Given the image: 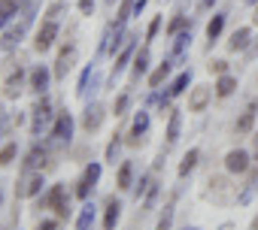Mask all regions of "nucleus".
<instances>
[{
    "label": "nucleus",
    "mask_w": 258,
    "mask_h": 230,
    "mask_svg": "<svg viewBox=\"0 0 258 230\" xmlns=\"http://www.w3.org/2000/svg\"><path fill=\"white\" fill-rule=\"evenodd\" d=\"M0 206H4V188H0Z\"/></svg>",
    "instance_id": "nucleus-52"
},
{
    "label": "nucleus",
    "mask_w": 258,
    "mask_h": 230,
    "mask_svg": "<svg viewBox=\"0 0 258 230\" xmlns=\"http://www.w3.org/2000/svg\"><path fill=\"white\" fill-rule=\"evenodd\" d=\"M146 4H149V0H134V16H140L146 10Z\"/></svg>",
    "instance_id": "nucleus-45"
},
{
    "label": "nucleus",
    "mask_w": 258,
    "mask_h": 230,
    "mask_svg": "<svg viewBox=\"0 0 258 230\" xmlns=\"http://www.w3.org/2000/svg\"><path fill=\"white\" fill-rule=\"evenodd\" d=\"M149 134V112L146 109H140L137 115H134V122H131V131L124 134V146H131V149H137L140 143H143V137Z\"/></svg>",
    "instance_id": "nucleus-8"
},
{
    "label": "nucleus",
    "mask_w": 258,
    "mask_h": 230,
    "mask_svg": "<svg viewBox=\"0 0 258 230\" xmlns=\"http://www.w3.org/2000/svg\"><path fill=\"white\" fill-rule=\"evenodd\" d=\"M79 13L82 16H91L94 13V0H79Z\"/></svg>",
    "instance_id": "nucleus-44"
},
{
    "label": "nucleus",
    "mask_w": 258,
    "mask_h": 230,
    "mask_svg": "<svg viewBox=\"0 0 258 230\" xmlns=\"http://www.w3.org/2000/svg\"><path fill=\"white\" fill-rule=\"evenodd\" d=\"M149 188H152V176H149V173H143V176H140V182H134V197H137V200H140V197H146V191H149Z\"/></svg>",
    "instance_id": "nucleus-39"
},
{
    "label": "nucleus",
    "mask_w": 258,
    "mask_h": 230,
    "mask_svg": "<svg viewBox=\"0 0 258 230\" xmlns=\"http://www.w3.org/2000/svg\"><path fill=\"white\" fill-rule=\"evenodd\" d=\"M58 34H61V28H58V22H52V19H46L40 28H37V34H34V49L40 52V55H46L52 46H55V40H58Z\"/></svg>",
    "instance_id": "nucleus-6"
},
{
    "label": "nucleus",
    "mask_w": 258,
    "mask_h": 230,
    "mask_svg": "<svg viewBox=\"0 0 258 230\" xmlns=\"http://www.w3.org/2000/svg\"><path fill=\"white\" fill-rule=\"evenodd\" d=\"M49 158V152L43 146H34L28 155H25V164H22V173H34V170H43V161Z\"/></svg>",
    "instance_id": "nucleus-19"
},
{
    "label": "nucleus",
    "mask_w": 258,
    "mask_h": 230,
    "mask_svg": "<svg viewBox=\"0 0 258 230\" xmlns=\"http://www.w3.org/2000/svg\"><path fill=\"white\" fill-rule=\"evenodd\" d=\"M255 158H258V134H255Z\"/></svg>",
    "instance_id": "nucleus-50"
},
{
    "label": "nucleus",
    "mask_w": 258,
    "mask_h": 230,
    "mask_svg": "<svg viewBox=\"0 0 258 230\" xmlns=\"http://www.w3.org/2000/svg\"><path fill=\"white\" fill-rule=\"evenodd\" d=\"M97 88H100V73L94 70V73H91V79H88V85L82 88V94H79V97H82V100H88V97H91V94H94Z\"/></svg>",
    "instance_id": "nucleus-40"
},
{
    "label": "nucleus",
    "mask_w": 258,
    "mask_h": 230,
    "mask_svg": "<svg viewBox=\"0 0 258 230\" xmlns=\"http://www.w3.org/2000/svg\"><path fill=\"white\" fill-rule=\"evenodd\" d=\"M106 4H109V7H112V4H115V0H106Z\"/></svg>",
    "instance_id": "nucleus-54"
},
{
    "label": "nucleus",
    "mask_w": 258,
    "mask_h": 230,
    "mask_svg": "<svg viewBox=\"0 0 258 230\" xmlns=\"http://www.w3.org/2000/svg\"><path fill=\"white\" fill-rule=\"evenodd\" d=\"M124 134H112V140H109V146H106V152H103V161H109V164H115L118 161V149H121V140Z\"/></svg>",
    "instance_id": "nucleus-33"
},
{
    "label": "nucleus",
    "mask_w": 258,
    "mask_h": 230,
    "mask_svg": "<svg viewBox=\"0 0 258 230\" xmlns=\"http://www.w3.org/2000/svg\"><path fill=\"white\" fill-rule=\"evenodd\" d=\"M179 134H182V112L179 109H170V115H167V146H176L179 143Z\"/></svg>",
    "instance_id": "nucleus-20"
},
{
    "label": "nucleus",
    "mask_w": 258,
    "mask_h": 230,
    "mask_svg": "<svg viewBox=\"0 0 258 230\" xmlns=\"http://www.w3.org/2000/svg\"><path fill=\"white\" fill-rule=\"evenodd\" d=\"M176 197H179V191H173V194H170V200H167V206H164V212H161V218H158L155 230H173V212H176Z\"/></svg>",
    "instance_id": "nucleus-26"
},
{
    "label": "nucleus",
    "mask_w": 258,
    "mask_h": 230,
    "mask_svg": "<svg viewBox=\"0 0 258 230\" xmlns=\"http://www.w3.org/2000/svg\"><path fill=\"white\" fill-rule=\"evenodd\" d=\"M185 28H188V19H185V16H173L170 25H167V37H176V34H182Z\"/></svg>",
    "instance_id": "nucleus-38"
},
{
    "label": "nucleus",
    "mask_w": 258,
    "mask_h": 230,
    "mask_svg": "<svg viewBox=\"0 0 258 230\" xmlns=\"http://www.w3.org/2000/svg\"><path fill=\"white\" fill-rule=\"evenodd\" d=\"M22 91H25V70L19 67V70H13V73L7 76V82H4V97H7V100H19Z\"/></svg>",
    "instance_id": "nucleus-16"
},
{
    "label": "nucleus",
    "mask_w": 258,
    "mask_h": 230,
    "mask_svg": "<svg viewBox=\"0 0 258 230\" xmlns=\"http://www.w3.org/2000/svg\"><path fill=\"white\" fill-rule=\"evenodd\" d=\"M216 7V0H201V10H213Z\"/></svg>",
    "instance_id": "nucleus-47"
},
{
    "label": "nucleus",
    "mask_w": 258,
    "mask_h": 230,
    "mask_svg": "<svg viewBox=\"0 0 258 230\" xmlns=\"http://www.w3.org/2000/svg\"><path fill=\"white\" fill-rule=\"evenodd\" d=\"M173 40H176V43H173V61H176V58H182L185 49L191 46V31H182V34H176Z\"/></svg>",
    "instance_id": "nucleus-32"
},
{
    "label": "nucleus",
    "mask_w": 258,
    "mask_h": 230,
    "mask_svg": "<svg viewBox=\"0 0 258 230\" xmlns=\"http://www.w3.org/2000/svg\"><path fill=\"white\" fill-rule=\"evenodd\" d=\"M207 185H210V188H207V197H210L213 203H228V200H231V182H228V179L210 176Z\"/></svg>",
    "instance_id": "nucleus-14"
},
{
    "label": "nucleus",
    "mask_w": 258,
    "mask_h": 230,
    "mask_svg": "<svg viewBox=\"0 0 258 230\" xmlns=\"http://www.w3.org/2000/svg\"><path fill=\"white\" fill-rule=\"evenodd\" d=\"M170 73H173V61H164V64H158V67L152 70V76H149V88H161V85L170 79Z\"/></svg>",
    "instance_id": "nucleus-27"
},
{
    "label": "nucleus",
    "mask_w": 258,
    "mask_h": 230,
    "mask_svg": "<svg viewBox=\"0 0 258 230\" xmlns=\"http://www.w3.org/2000/svg\"><path fill=\"white\" fill-rule=\"evenodd\" d=\"M49 134H52L55 143H70V137H73V115H70L67 109L55 115V125H52Z\"/></svg>",
    "instance_id": "nucleus-9"
},
{
    "label": "nucleus",
    "mask_w": 258,
    "mask_h": 230,
    "mask_svg": "<svg viewBox=\"0 0 258 230\" xmlns=\"http://www.w3.org/2000/svg\"><path fill=\"white\" fill-rule=\"evenodd\" d=\"M252 19H255V25H258V4H255V16H252Z\"/></svg>",
    "instance_id": "nucleus-49"
},
{
    "label": "nucleus",
    "mask_w": 258,
    "mask_h": 230,
    "mask_svg": "<svg viewBox=\"0 0 258 230\" xmlns=\"http://www.w3.org/2000/svg\"><path fill=\"white\" fill-rule=\"evenodd\" d=\"M16 155H19V146L16 143H7L4 149H0V167H10L16 161Z\"/></svg>",
    "instance_id": "nucleus-37"
},
{
    "label": "nucleus",
    "mask_w": 258,
    "mask_h": 230,
    "mask_svg": "<svg viewBox=\"0 0 258 230\" xmlns=\"http://www.w3.org/2000/svg\"><path fill=\"white\" fill-rule=\"evenodd\" d=\"M213 100V88L210 85H198L191 88V97H188V112H204Z\"/></svg>",
    "instance_id": "nucleus-17"
},
{
    "label": "nucleus",
    "mask_w": 258,
    "mask_h": 230,
    "mask_svg": "<svg viewBox=\"0 0 258 230\" xmlns=\"http://www.w3.org/2000/svg\"><path fill=\"white\" fill-rule=\"evenodd\" d=\"M182 230H198V227H182Z\"/></svg>",
    "instance_id": "nucleus-53"
},
{
    "label": "nucleus",
    "mask_w": 258,
    "mask_h": 230,
    "mask_svg": "<svg viewBox=\"0 0 258 230\" xmlns=\"http://www.w3.org/2000/svg\"><path fill=\"white\" fill-rule=\"evenodd\" d=\"M73 64H76V46L67 43V46L58 52V61H55V67H52L55 79H67V73L73 70Z\"/></svg>",
    "instance_id": "nucleus-11"
},
{
    "label": "nucleus",
    "mask_w": 258,
    "mask_h": 230,
    "mask_svg": "<svg viewBox=\"0 0 258 230\" xmlns=\"http://www.w3.org/2000/svg\"><path fill=\"white\" fill-rule=\"evenodd\" d=\"M255 191H258V167H249V173H246V182H243V188L237 191V206H249L252 203V197H255Z\"/></svg>",
    "instance_id": "nucleus-15"
},
{
    "label": "nucleus",
    "mask_w": 258,
    "mask_h": 230,
    "mask_svg": "<svg viewBox=\"0 0 258 230\" xmlns=\"http://www.w3.org/2000/svg\"><path fill=\"white\" fill-rule=\"evenodd\" d=\"M127 106H131V94L124 91V94L115 97V103H112V115H115V119H121V115L127 112Z\"/></svg>",
    "instance_id": "nucleus-35"
},
{
    "label": "nucleus",
    "mask_w": 258,
    "mask_h": 230,
    "mask_svg": "<svg viewBox=\"0 0 258 230\" xmlns=\"http://www.w3.org/2000/svg\"><path fill=\"white\" fill-rule=\"evenodd\" d=\"M158 194H161V185H155V182H152V188H149V191H146V197H143V212H152V209H155Z\"/></svg>",
    "instance_id": "nucleus-36"
},
{
    "label": "nucleus",
    "mask_w": 258,
    "mask_h": 230,
    "mask_svg": "<svg viewBox=\"0 0 258 230\" xmlns=\"http://www.w3.org/2000/svg\"><path fill=\"white\" fill-rule=\"evenodd\" d=\"M219 230H237V224H231V221H225V224H219Z\"/></svg>",
    "instance_id": "nucleus-48"
},
{
    "label": "nucleus",
    "mask_w": 258,
    "mask_h": 230,
    "mask_svg": "<svg viewBox=\"0 0 258 230\" xmlns=\"http://www.w3.org/2000/svg\"><path fill=\"white\" fill-rule=\"evenodd\" d=\"M249 167H252L249 152H243V149H231V152L225 155V170H228V173L243 176V173H249Z\"/></svg>",
    "instance_id": "nucleus-13"
},
{
    "label": "nucleus",
    "mask_w": 258,
    "mask_h": 230,
    "mask_svg": "<svg viewBox=\"0 0 258 230\" xmlns=\"http://www.w3.org/2000/svg\"><path fill=\"white\" fill-rule=\"evenodd\" d=\"M34 230H58V221H55V218H43Z\"/></svg>",
    "instance_id": "nucleus-43"
},
{
    "label": "nucleus",
    "mask_w": 258,
    "mask_h": 230,
    "mask_svg": "<svg viewBox=\"0 0 258 230\" xmlns=\"http://www.w3.org/2000/svg\"><path fill=\"white\" fill-rule=\"evenodd\" d=\"M210 73H216V76H225V73H228V61H222V58H216V61L210 64Z\"/></svg>",
    "instance_id": "nucleus-42"
},
{
    "label": "nucleus",
    "mask_w": 258,
    "mask_h": 230,
    "mask_svg": "<svg viewBox=\"0 0 258 230\" xmlns=\"http://www.w3.org/2000/svg\"><path fill=\"white\" fill-rule=\"evenodd\" d=\"M249 230H258V218H255V221H252V227H249Z\"/></svg>",
    "instance_id": "nucleus-51"
},
{
    "label": "nucleus",
    "mask_w": 258,
    "mask_h": 230,
    "mask_svg": "<svg viewBox=\"0 0 258 230\" xmlns=\"http://www.w3.org/2000/svg\"><path fill=\"white\" fill-rule=\"evenodd\" d=\"M43 185H46L43 170L22 173V179H19V185H16V200H31V197H40V194H43Z\"/></svg>",
    "instance_id": "nucleus-4"
},
{
    "label": "nucleus",
    "mask_w": 258,
    "mask_h": 230,
    "mask_svg": "<svg viewBox=\"0 0 258 230\" xmlns=\"http://www.w3.org/2000/svg\"><path fill=\"white\" fill-rule=\"evenodd\" d=\"M103 119H106V106L97 103V100H91V103L85 106V112H82V131H85L88 137L97 134V131L103 128Z\"/></svg>",
    "instance_id": "nucleus-7"
},
{
    "label": "nucleus",
    "mask_w": 258,
    "mask_h": 230,
    "mask_svg": "<svg viewBox=\"0 0 258 230\" xmlns=\"http://www.w3.org/2000/svg\"><path fill=\"white\" fill-rule=\"evenodd\" d=\"M158 31H161V16H155V19L149 22V28H146V43H152V40L158 37Z\"/></svg>",
    "instance_id": "nucleus-41"
},
{
    "label": "nucleus",
    "mask_w": 258,
    "mask_h": 230,
    "mask_svg": "<svg viewBox=\"0 0 258 230\" xmlns=\"http://www.w3.org/2000/svg\"><path fill=\"white\" fill-rule=\"evenodd\" d=\"M249 40H252V31L249 28H237L228 40V52H246L249 49Z\"/></svg>",
    "instance_id": "nucleus-24"
},
{
    "label": "nucleus",
    "mask_w": 258,
    "mask_h": 230,
    "mask_svg": "<svg viewBox=\"0 0 258 230\" xmlns=\"http://www.w3.org/2000/svg\"><path fill=\"white\" fill-rule=\"evenodd\" d=\"M255 112H258V100H252V103L243 109V115L237 119V125H234L237 137H246V134H252V128H255Z\"/></svg>",
    "instance_id": "nucleus-18"
},
{
    "label": "nucleus",
    "mask_w": 258,
    "mask_h": 230,
    "mask_svg": "<svg viewBox=\"0 0 258 230\" xmlns=\"http://www.w3.org/2000/svg\"><path fill=\"white\" fill-rule=\"evenodd\" d=\"M52 70L46 67V64H40V67H34L31 73H28V91H34V94H46V88H49V82H52Z\"/></svg>",
    "instance_id": "nucleus-12"
},
{
    "label": "nucleus",
    "mask_w": 258,
    "mask_h": 230,
    "mask_svg": "<svg viewBox=\"0 0 258 230\" xmlns=\"http://www.w3.org/2000/svg\"><path fill=\"white\" fill-rule=\"evenodd\" d=\"M100 173H103V167H100L97 161H91V164L82 170V176H79V182H76V197H79V200H88V197H91V191H94L97 182H100Z\"/></svg>",
    "instance_id": "nucleus-5"
},
{
    "label": "nucleus",
    "mask_w": 258,
    "mask_h": 230,
    "mask_svg": "<svg viewBox=\"0 0 258 230\" xmlns=\"http://www.w3.org/2000/svg\"><path fill=\"white\" fill-rule=\"evenodd\" d=\"M222 28H225V13H216V16L207 22V40H210V49H213V43L222 37Z\"/></svg>",
    "instance_id": "nucleus-28"
},
{
    "label": "nucleus",
    "mask_w": 258,
    "mask_h": 230,
    "mask_svg": "<svg viewBox=\"0 0 258 230\" xmlns=\"http://www.w3.org/2000/svg\"><path fill=\"white\" fill-rule=\"evenodd\" d=\"M118 218H121V200L112 197V200L106 203V209H103V230H115Z\"/></svg>",
    "instance_id": "nucleus-25"
},
{
    "label": "nucleus",
    "mask_w": 258,
    "mask_h": 230,
    "mask_svg": "<svg viewBox=\"0 0 258 230\" xmlns=\"http://www.w3.org/2000/svg\"><path fill=\"white\" fill-rule=\"evenodd\" d=\"M198 161H201V149H188V155H185L182 164H179V179H188V176L195 173Z\"/></svg>",
    "instance_id": "nucleus-30"
},
{
    "label": "nucleus",
    "mask_w": 258,
    "mask_h": 230,
    "mask_svg": "<svg viewBox=\"0 0 258 230\" xmlns=\"http://www.w3.org/2000/svg\"><path fill=\"white\" fill-rule=\"evenodd\" d=\"M70 10V4H67V0H52V4L46 7V19H52V22H58L64 13Z\"/></svg>",
    "instance_id": "nucleus-34"
},
{
    "label": "nucleus",
    "mask_w": 258,
    "mask_h": 230,
    "mask_svg": "<svg viewBox=\"0 0 258 230\" xmlns=\"http://www.w3.org/2000/svg\"><path fill=\"white\" fill-rule=\"evenodd\" d=\"M34 16H37V4H28V7H25V13H22V22H16L13 28H7V31H4V37H0V52H13V49L25 40L28 28L34 25Z\"/></svg>",
    "instance_id": "nucleus-2"
},
{
    "label": "nucleus",
    "mask_w": 258,
    "mask_h": 230,
    "mask_svg": "<svg viewBox=\"0 0 258 230\" xmlns=\"http://www.w3.org/2000/svg\"><path fill=\"white\" fill-rule=\"evenodd\" d=\"M37 209H52L58 221H67L73 215V206H70V194L64 185H52L46 194L37 197Z\"/></svg>",
    "instance_id": "nucleus-1"
},
{
    "label": "nucleus",
    "mask_w": 258,
    "mask_h": 230,
    "mask_svg": "<svg viewBox=\"0 0 258 230\" xmlns=\"http://www.w3.org/2000/svg\"><path fill=\"white\" fill-rule=\"evenodd\" d=\"M134 55H137V37H134V34H127V43L121 46V52L115 55V64H112V76H109L112 82H115V76H118L127 64L134 61Z\"/></svg>",
    "instance_id": "nucleus-10"
},
{
    "label": "nucleus",
    "mask_w": 258,
    "mask_h": 230,
    "mask_svg": "<svg viewBox=\"0 0 258 230\" xmlns=\"http://www.w3.org/2000/svg\"><path fill=\"white\" fill-rule=\"evenodd\" d=\"M237 91V76H231V73H225V76H219L216 79V85H213V94L219 97V100H225V97H231Z\"/></svg>",
    "instance_id": "nucleus-23"
},
{
    "label": "nucleus",
    "mask_w": 258,
    "mask_h": 230,
    "mask_svg": "<svg viewBox=\"0 0 258 230\" xmlns=\"http://www.w3.org/2000/svg\"><path fill=\"white\" fill-rule=\"evenodd\" d=\"M94 215H97L94 203H85L82 212H79V218H76V230H91L94 227Z\"/></svg>",
    "instance_id": "nucleus-31"
},
{
    "label": "nucleus",
    "mask_w": 258,
    "mask_h": 230,
    "mask_svg": "<svg viewBox=\"0 0 258 230\" xmlns=\"http://www.w3.org/2000/svg\"><path fill=\"white\" fill-rule=\"evenodd\" d=\"M10 22H13V19H10V16H7V13H4V10H0V31H4V28H7V25H10Z\"/></svg>",
    "instance_id": "nucleus-46"
},
{
    "label": "nucleus",
    "mask_w": 258,
    "mask_h": 230,
    "mask_svg": "<svg viewBox=\"0 0 258 230\" xmlns=\"http://www.w3.org/2000/svg\"><path fill=\"white\" fill-rule=\"evenodd\" d=\"M52 125H55L52 103H49V97L40 94V100L31 106V134H34V137H43L46 131H52Z\"/></svg>",
    "instance_id": "nucleus-3"
},
{
    "label": "nucleus",
    "mask_w": 258,
    "mask_h": 230,
    "mask_svg": "<svg viewBox=\"0 0 258 230\" xmlns=\"http://www.w3.org/2000/svg\"><path fill=\"white\" fill-rule=\"evenodd\" d=\"M115 188H121V191H131V188H134V164H131V161H121V164H118Z\"/></svg>",
    "instance_id": "nucleus-22"
},
{
    "label": "nucleus",
    "mask_w": 258,
    "mask_h": 230,
    "mask_svg": "<svg viewBox=\"0 0 258 230\" xmlns=\"http://www.w3.org/2000/svg\"><path fill=\"white\" fill-rule=\"evenodd\" d=\"M149 61H152V58H149V49H140V52L134 55V67H131V85H134V82H140V79L149 73Z\"/></svg>",
    "instance_id": "nucleus-21"
},
{
    "label": "nucleus",
    "mask_w": 258,
    "mask_h": 230,
    "mask_svg": "<svg viewBox=\"0 0 258 230\" xmlns=\"http://www.w3.org/2000/svg\"><path fill=\"white\" fill-rule=\"evenodd\" d=\"M188 82H191V70H182V73L167 85V91H164V94H167V97H179V94L188 88Z\"/></svg>",
    "instance_id": "nucleus-29"
}]
</instances>
